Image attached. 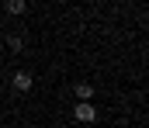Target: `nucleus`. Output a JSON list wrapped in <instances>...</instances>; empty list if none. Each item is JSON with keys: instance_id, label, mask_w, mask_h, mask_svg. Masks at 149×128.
<instances>
[{"instance_id": "0eeeda50", "label": "nucleus", "mask_w": 149, "mask_h": 128, "mask_svg": "<svg viewBox=\"0 0 149 128\" xmlns=\"http://www.w3.org/2000/svg\"><path fill=\"white\" fill-rule=\"evenodd\" d=\"M0 93H3V86H0Z\"/></svg>"}, {"instance_id": "39448f33", "label": "nucleus", "mask_w": 149, "mask_h": 128, "mask_svg": "<svg viewBox=\"0 0 149 128\" xmlns=\"http://www.w3.org/2000/svg\"><path fill=\"white\" fill-rule=\"evenodd\" d=\"M7 45H10L14 52H21V48H24V38H21V35H7Z\"/></svg>"}, {"instance_id": "20e7f679", "label": "nucleus", "mask_w": 149, "mask_h": 128, "mask_svg": "<svg viewBox=\"0 0 149 128\" xmlns=\"http://www.w3.org/2000/svg\"><path fill=\"white\" fill-rule=\"evenodd\" d=\"M73 90H76V97H80V100H90V97H94V86H90V83H76Z\"/></svg>"}, {"instance_id": "f257e3e1", "label": "nucleus", "mask_w": 149, "mask_h": 128, "mask_svg": "<svg viewBox=\"0 0 149 128\" xmlns=\"http://www.w3.org/2000/svg\"><path fill=\"white\" fill-rule=\"evenodd\" d=\"M73 118L76 121H97V107H94L90 100H80V104L73 107Z\"/></svg>"}, {"instance_id": "423d86ee", "label": "nucleus", "mask_w": 149, "mask_h": 128, "mask_svg": "<svg viewBox=\"0 0 149 128\" xmlns=\"http://www.w3.org/2000/svg\"><path fill=\"white\" fill-rule=\"evenodd\" d=\"M0 35H3V24H0Z\"/></svg>"}, {"instance_id": "7ed1b4c3", "label": "nucleus", "mask_w": 149, "mask_h": 128, "mask_svg": "<svg viewBox=\"0 0 149 128\" xmlns=\"http://www.w3.org/2000/svg\"><path fill=\"white\" fill-rule=\"evenodd\" d=\"M3 10H7V14H24V10H28V3H24V0H7V3H3Z\"/></svg>"}, {"instance_id": "f03ea898", "label": "nucleus", "mask_w": 149, "mask_h": 128, "mask_svg": "<svg viewBox=\"0 0 149 128\" xmlns=\"http://www.w3.org/2000/svg\"><path fill=\"white\" fill-rule=\"evenodd\" d=\"M10 83H14V90H21V93H24V90H31V86H35V80H31V73H14V80H10Z\"/></svg>"}]
</instances>
